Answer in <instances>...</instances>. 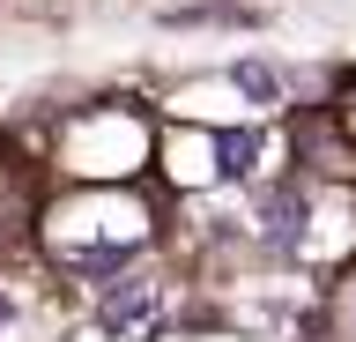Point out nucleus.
Here are the masks:
<instances>
[{"label":"nucleus","instance_id":"3","mask_svg":"<svg viewBox=\"0 0 356 342\" xmlns=\"http://www.w3.org/2000/svg\"><path fill=\"white\" fill-rule=\"evenodd\" d=\"M252 164H260V134L252 127H222L216 134V171L222 179H252Z\"/></svg>","mask_w":356,"mask_h":342},{"label":"nucleus","instance_id":"1","mask_svg":"<svg viewBox=\"0 0 356 342\" xmlns=\"http://www.w3.org/2000/svg\"><path fill=\"white\" fill-rule=\"evenodd\" d=\"M156 313H163V283L156 275H111L104 297H97V327L111 342H141L156 327Z\"/></svg>","mask_w":356,"mask_h":342},{"label":"nucleus","instance_id":"2","mask_svg":"<svg viewBox=\"0 0 356 342\" xmlns=\"http://www.w3.org/2000/svg\"><path fill=\"white\" fill-rule=\"evenodd\" d=\"M260 224H267V246L289 253L297 238H305V194H297V186H275V194L260 201Z\"/></svg>","mask_w":356,"mask_h":342},{"label":"nucleus","instance_id":"5","mask_svg":"<svg viewBox=\"0 0 356 342\" xmlns=\"http://www.w3.org/2000/svg\"><path fill=\"white\" fill-rule=\"evenodd\" d=\"M8 320H15V305H8V297H0V327H8Z\"/></svg>","mask_w":356,"mask_h":342},{"label":"nucleus","instance_id":"4","mask_svg":"<svg viewBox=\"0 0 356 342\" xmlns=\"http://www.w3.org/2000/svg\"><path fill=\"white\" fill-rule=\"evenodd\" d=\"M230 82H238V97H252V104H282V75L267 68V60H238Z\"/></svg>","mask_w":356,"mask_h":342}]
</instances>
